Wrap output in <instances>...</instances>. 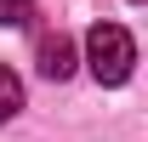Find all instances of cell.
Segmentation results:
<instances>
[{
  "label": "cell",
  "mask_w": 148,
  "mask_h": 142,
  "mask_svg": "<svg viewBox=\"0 0 148 142\" xmlns=\"http://www.w3.org/2000/svg\"><path fill=\"white\" fill-rule=\"evenodd\" d=\"M86 63L103 85H125L131 80V63H137V40L120 29V23H97L86 34Z\"/></svg>",
  "instance_id": "cell-1"
},
{
  "label": "cell",
  "mask_w": 148,
  "mask_h": 142,
  "mask_svg": "<svg viewBox=\"0 0 148 142\" xmlns=\"http://www.w3.org/2000/svg\"><path fill=\"white\" fill-rule=\"evenodd\" d=\"M34 63H40V74H46V80H69L80 57H74V40H69V34H40Z\"/></svg>",
  "instance_id": "cell-2"
},
{
  "label": "cell",
  "mask_w": 148,
  "mask_h": 142,
  "mask_svg": "<svg viewBox=\"0 0 148 142\" xmlns=\"http://www.w3.org/2000/svg\"><path fill=\"white\" fill-rule=\"evenodd\" d=\"M17 108H23V80H17L12 68H0V125L12 119Z\"/></svg>",
  "instance_id": "cell-3"
},
{
  "label": "cell",
  "mask_w": 148,
  "mask_h": 142,
  "mask_svg": "<svg viewBox=\"0 0 148 142\" xmlns=\"http://www.w3.org/2000/svg\"><path fill=\"white\" fill-rule=\"evenodd\" d=\"M0 23L6 29H29L34 23V0H0Z\"/></svg>",
  "instance_id": "cell-4"
}]
</instances>
